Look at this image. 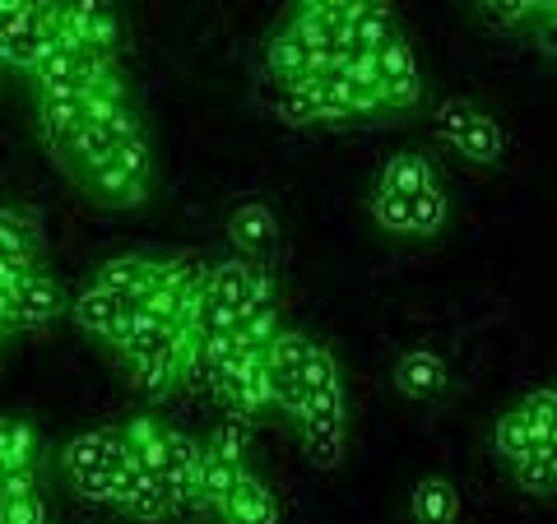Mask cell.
Instances as JSON below:
<instances>
[{"instance_id": "1", "label": "cell", "mask_w": 557, "mask_h": 524, "mask_svg": "<svg viewBox=\"0 0 557 524\" xmlns=\"http://www.w3.org/2000/svg\"><path fill=\"white\" fill-rule=\"evenodd\" d=\"M121 441H126L131 460L177 501L182 515H196V469H200V436L182 427L159 423L153 413H135L131 423H121Z\"/></svg>"}, {"instance_id": "2", "label": "cell", "mask_w": 557, "mask_h": 524, "mask_svg": "<svg viewBox=\"0 0 557 524\" xmlns=\"http://www.w3.org/2000/svg\"><path fill=\"white\" fill-rule=\"evenodd\" d=\"M61 478L70 483V492L79 501L94 506H112L121 501V487H126V469H131V450L121 441L116 427H98V432H79L61 446Z\"/></svg>"}, {"instance_id": "3", "label": "cell", "mask_w": 557, "mask_h": 524, "mask_svg": "<svg viewBox=\"0 0 557 524\" xmlns=\"http://www.w3.org/2000/svg\"><path fill=\"white\" fill-rule=\"evenodd\" d=\"M131 139H145V116L135 112L131 98H108V102H98V116L89 126H79L61 149H51V159L79 182L84 172L98 167L112 149L131 145Z\"/></svg>"}, {"instance_id": "4", "label": "cell", "mask_w": 557, "mask_h": 524, "mask_svg": "<svg viewBox=\"0 0 557 524\" xmlns=\"http://www.w3.org/2000/svg\"><path fill=\"white\" fill-rule=\"evenodd\" d=\"M432 135H437V145L460 153L474 167H497L507 159V135H502L497 116L469 98H442L432 108Z\"/></svg>"}, {"instance_id": "5", "label": "cell", "mask_w": 557, "mask_h": 524, "mask_svg": "<svg viewBox=\"0 0 557 524\" xmlns=\"http://www.w3.org/2000/svg\"><path fill=\"white\" fill-rule=\"evenodd\" d=\"M149 182H153V153L149 139H131V145L112 149L98 167H89L79 177L84 196L108 204V209H135L149 200Z\"/></svg>"}, {"instance_id": "6", "label": "cell", "mask_w": 557, "mask_h": 524, "mask_svg": "<svg viewBox=\"0 0 557 524\" xmlns=\"http://www.w3.org/2000/svg\"><path fill=\"white\" fill-rule=\"evenodd\" d=\"M57 42V0H0V70H28Z\"/></svg>"}, {"instance_id": "7", "label": "cell", "mask_w": 557, "mask_h": 524, "mask_svg": "<svg viewBox=\"0 0 557 524\" xmlns=\"http://www.w3.org/2000/svg\"><path fill=\"white\" fill-rule=\"evenodd\" d=\"M200 288L219 311H228L233 325L242 316H251L256 307L278 302V284H274L270 265H260V260H242V255L214 260V265L200 274Z\"/></svg>"}, {"instance_id": "8", "label": "cell", "mask_w": 557, "mask_h": 524, "mask_svg": "<svg viewBox=\"0 0 557 524\" xmlns=\"http://www.w3.org/2000/svg\"><path fill=\"white\" fill-rule=\"evenodd\" d=\"M28 75H33V84H38V93H89L94 98V93L108 89L112 79H121V70L108 57H94V51L57 38Z\"/></svg>"}, {"instance_id": "9", "label": "cell", "mask_w": 557, "mask_h": 524, "mask_svg": "<svg viewBox=\"0 0 557 524\" xmlns=\"http://www.w3.org/2000/svg\"><path fill=\"white\" fill-rule=\"evenodd\" d=\"M372 223L391 237H418V241H432L446 223H450V200L442 186L432 190H418V196H372Z\"/></svg>"}, {"instance_id": "10", "label": "cell", "mask_w": 557, "mask_h": 524, "mask_svg": "<svg viewBox=\"0 0 557 524\" xmlns=\"http://www.w3.org/2000/svg\"><path fill=\"white\" fill-rule=\"evenodd\" d=\"M57 38L75 42L94 57H121V14L116 0H57Z\"/></svg>"}, {"instance_id": "11", "label": "cell", "mask_w": 557, "mask_h": 524, "mask_svg": "<svg viewBox=\"0 0 557 524\" xmlns=\"http://www.w3.org/2000/svg\"><path fill=\"white\" fill-rule=\"evenodd\" d=\"M10 288V329H47L57 316H65L70 311V297L65 288L51 278L42 265L20 274Z\"/></svg>"}, {"instance_id": "12", "label": "cell", "mask_w": 557, "mask_h": 524, "mask_svg": "<svg viewBox=\"0 0 557 524\" xmlns=\"http://www.w3.org/2000/svg\"><path fill=\"white\" fill-rule=\"evenodd\" d=\"M42 265V219L20 204H0V284Z\"/></svg>"}, {"instance_id": "13", "label": "cell", "mask_w": 557, "mask_h": 524, "mask_svg": "<svg viewBox=\"0 0 557 524\" xmlns=\"http://www.w3.org/2000/svg\"><path fill=\"white\" fill-rule=\"evenodd\" d=\"M376 89H381V112H413L423 102V70L405 38L376 51Z\"/></svg>"}, {"instance_id": "14", "label": "cell", "mask_w": 557, "mask_h": 524, "mask_svg": "<svg viewBox=\"0 0 557 524\" xmlns=\"http://www.w3.org/2000/svg\"><path fill=\"white\" fill-rule=\"evenodd\" d=\"M70 316H75V325L84 329V335H94L98 344L116 348V344H121V335H126V325L135 321V311H131L126 302H121L116 292L84 284V292L70 297Z\"/></svg>"}, {"instance_id": "15", "label": "cell", "mask_w": 557, "mask_h": 524, "mask_svg": "<svg viewBox=\"0 0 557 524\" xmlns=\"http://www.w3.org/2000/svg\"><path fill=\"white\" fill-rule=\"evenodd\" d=\"M391 380H395V390L405 399L432 404V399H442L450 390V366H446L442 353H432V348H409V353L395 358Z\"/></svg>"}, {"instance_id": "16", "label": "cell", "mask_w": 557, "mask_h": 524, "mask_svg": "<svg viewBox=\"0 0 557 524\" xmlns=\"http://www.w3.org/2000/svg\"><path fill=\"white\" fill-rule=\"evenodd\" d=\"M228 241H233V255L270 265V255L278 247V219H274V209L260 204V200L237 204L233 214H228Z\"/></svg>"}, {"instance_id": "17", "label": "cell", "mask_w": 557, "mask_h": 524, "mask_svg": "<svg viewBox=\"0 0 557 524\" xmlns=\"http://www.w3.org/2000/svg\"><path fill=\"white\" fill-rule=\"evenodd\" d=\"M89 284L116 292L131 311H139V302H145L153 292V284H159V255H112L94 270Z\"/></svg>"}, {"instance_id": "18", "label": "cell", "mask_w": 557, "mask_h": 524, "mask_svg": "<svg viewBox=\"0 0 557 524\" xmlns=\"http://www.w3.org/2000/svg\"><path fill=\"white\" fill-rule=\"evenodd\" d=\"M98 102H108V98H89V93H38V130H42V145L47 149H61L79 126H89V121L98 116Z\"/></svg>"}, {"instance_id": "19", "label": "cell", "mask_w": 557, "mask_h": 524, "mask_svg": "<svg viewBox=\"0 0 557 524\" xmlns=\"http://www.w3.org/2000/svg\"><path fill=\"white\" fill-rule=\"evenodd\" d=\"M116 511L126 515L131 524H177V520H182L177 501H172L135 460H131V469H126V487H121Z\"/></svg>"}, {"instance_id": "20", "label": "cell", "mask_w": 557, "mask_h": 524, "mask_svg": "<svg viewBox=\"0 0 557 524\" xmlns=\"http://www.w3.org/2000/svg\"><path fill=\"white\" fill-rule=\"evenodd\" d=\"M42 464V432L20 413H0V478L38 474Z\"/></svg>"}, {"instance_id": "21", "label": "cell", "mask_w": 557, "mask_h": 524, "mask_svg": "<svg viewBox=\"0 0 557 524\" xmlns=\"http://www.w3.org/2000/svg\"><path fill=\"white\" fill-rule=\"evenodd\" d=\"M344 33H348V47L368 51V57H376V51L391 47L395 38H405L391 0H358V5L344 14Z\"/></svg>"}, {"instance_id": "22", "label": "cell", "mask_w": 557, "mask_h": 524, "mask_svg": "<svg viewBox=\"0 0 557 524\" xmlns=\"http://www.w3.org/2000/svg\"><path fill=\"white\" fill-rule=\"evenodd\" d=\"M260 61H265V79L270 84H302V79L317 75V61H311V51H307V42L298 38V28L293 24H278L270 33Z\"/></svg>"}, {"instance_id": "23", "label": "cell", "mask_w": 557, "mask_h": 524, "mask_svg": "<svg viewBox=\"0 0 557 524\" xmlns=\"http://www.w3.org/2000/svg\"><path fill=\"white\" fill-rule=\"evenodd\" d=\"M214 520H219V524H278V501H274V492H270V483L247 469Z\"/></svg>"}, {"instance_id": "24", "label": "cell", "mask_w": 557, "mask_h": 524, "mask_svg": "<svg viewBox=\"0 0 557 524\" xmlns=\"http://www.w3.org/2000/svg\"><path fill=\"white\" fill-rule=\"evenodd\" d=\"M460 515V492L450 478H418L409 492V520L413 524H456Z\"/></svg>"}, {"instance_id": "25", "label": "cell", "mask_w": 557, "mask_h": 524, "mask_svg": "<svg viewBox=\"0 0 557 524\" xmlns=\"http://www.w3.org/2000/svg\"><path fill=\"white\" fill-rule=\"evenodd\" d=\"M432 186H442L437 167H432V159L418 149L395 153V159L381 167V182H376L381 196H418V190H432Z\"/></svg>"}, {"instance_id": "26", "label": "cell", "mask_w": 557, "mask_h": 524, "mask_svg": "<svg viewBox=\"0 0 557 524\" xmlns=\"http://www.w3.org/2000/svg\"><path fill=\"white\" fill-rule=\"evenodd\" d=\"M0 524H47V497L38 474L0 478Z\"/></svg>"}, {"instance_id": "27", "label": "cell", "mask_w": 557, "mask_h": 524, "mask_svg": "<svg viewBox=\"0 0 557 524\" xmlns=\"http://www.w3.org/2000/svg\"><path fill=\"white\" fill-rule=\"evenodd\" d=\"M511 483L525 497H553L557 492V441H539L534 450H525L511 469Z\"/></svg>"}, {"instance_id": "28", "label": "cell", "mask_w": 557, "mask_h": 524, "mask_svg": "<svg viewBox=\"0 0 557 524\" xmlns=\"http://www.w3.org/2000/svg\"><path fill=\"white\" fill-rule=\"evenodd\" d=\"M265 108L284 121V126H321V108L311 93V79L302 84H270L265 79Z\"/></svg>"}, {"instance_id": "29", "label": "cell", "mask_w": 557, "mask_h": 524, "mask_svg": "<svg viewBox=\"0 0 557 524\" xmlns=\"http://www.w3.org/2000/svg\"><path fill=\"white\" fill-rule=\"evenodd\" d=\"M200 450L205 456H214V460H228V464H237V469H251L247 464V450H251V423L247 417H219L214 427H209V436L200 441Z\"/></svg>"}, {"instance_id": "30", "label": "cell", "mask_w": 557, "mask_h": 524, "mask_svg": "<svg viewBox=\"0 0 557 524\" xmlns=\"http://www.w3.org/2000/svg\"><path fill=\"white\" fill-rule=\"evenodd\" d=\"M302 436V450H307V460L317 464V469H339L344 456H348V423H325V427H298Z\"/></svg>"}, {"instance_id": "31", "label": "cell", "mask_w": 557, "mask_h": 524, "mask_svg": "<svg viewBox=\"0 0 557 524\" xmlns=\"http://www.w3.org/2000/svg\"><path fill=\"white\" fill-rule=\"evenodd\" d=\"M539 441H534V432H530V423H525V413H520L516 404L507 409L493 423V456H497V464H516L520 456H525V450H534Z\"/></svg>"}, {"instance_id": "32", "label": "cell", "mask_w": 557, "mask_h": 524, "mask_svg": "<svg viewBox=\"0 0 557 524\" xmlns=\"http://www.w3.org/2000/svg\"><path fill=\"white\" fill-rule=\"evenodd\" d=\"M525 413V423L534 432V441H557V386H539L516 404Z\"/></svg>"}, {"instance_id": "33", "label": "cell", "mask_w": 557, "mask_h": 524, "mask_svg": "<svg viewBox=\"0 0 557 524\" xmlns=\"http://www.w3.org/2000/svg\"><path fill=\"white\" fill-rule=\"evenodd\" d=\"M483 20H493L502 28H520L530 24V0H474Z\"/></svg>"}, {"instance_id": "34", "label": "cell", "mask_w": 557, "mask_h": 524, "mask_svg": "<svg viewBox=\"0 0 557 524\" xmlns=\"http://www.w3.org/2000/svg\"><path fill=\"white\" fill-rule=\"evenodd\" d=\"M530 24H534V47L544 51V57H553V61H557V10L539 14V20H530Z\"/></svg>"}, {"instance_id": "35", "label": "cell", "mask_w": 557, "mask_h": 524, "mask_svg": "<svg viewBox=\"0 0 557 524\" xmlns=\"http://www.w3.org/2000/svg\"><path fill=\"white\" fill-rule=\"evenodd\" d=\"M557 10V0H530V20H539V14H548Z\"/></svg>"}]
</instances>
